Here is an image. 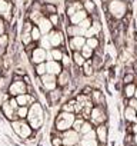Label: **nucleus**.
Listing matches in <instances>:
<instances>
[{
    "label": "nucleus",
    "mask_w": 137,
    "mask_h": 146,
    "mask_svg": "<svg viewBox=\"0 0 137 146\" xmlns=\"http://www.w3.org/2000/svg\"><path fill=\"white\" fill-rule=\"evenodd\" d=\"M50 53H51V59L56 60V62H60L61 57H63V50L59 49V47H54L53 50H50Z\"/></svg>",
    "instance_id": "nucleus-31"
},
{
    "label": "nucleus",
    "mask_w": 137,
    "mask_h": 146,
    "mask_svg": "<svg viewBox=\"0 0 137 146\" xmlns=\"http://www.w3.org/2000/svg\"><path fill=\"white\" fill-rule=\"evenodd\" d=\"M39 42H40V47H41V49H44V50L51 49V44H50V40H49L47 36H41V39H40Z\"/></svg>",
    "instance_id": "nucleus-34"
},
{
    "label": "nucleus",
    "mask_w": 137,
    "mask_h": 146,
    "mask_svg": "<svg viewBox=\"0 0 137 146\" xmlns=\"http://www.w3.org/2000/svg\"><path fill=\"white\" fill-rule=\"evenodd\" d=\"M9 103L12 105V108H13L14 110H17L19 105H17V102H16V98H12V96H10V99H9Z\"/></svg>",
    "instance_id": "nucleus-51"
},
{
    "label": "nucleus",
    "mask_w": 137,
    "mask_h": 146,
    "mask_svg": "<svg viewBox=\"0 0 137 146\" xmlns=\"http://www.w3.org/2000/svg\"><path fill=\"white\" fill-rule=\"evenodd\" d=\"M93 129H94L93 123H92L90 120H84L83 125H82V127H80V130H79V133H80V136H84V135H87L89 132H92Z\"/></svg>",
    "instance_id": "nucleus-26"
},
{
    "label": "nucleus",
    "mask_w": 137,
    "mask_h": 146,
    "mask_svg": "<svg viewBox=\"0 0 137 146\" xmlns=\"http://www.w3.org/2000/svg\"><path fill=\"white\" fill-rule=\"evenodd\" d=\"M92 90H93V89H92L90 86H84V88H83V95H87V96H90Z\"/></svg>",
    "instance_id": "nucleus-52"
},
{
    "label": "nucleus",
    "mask_w": 137,
    "mask_h": 146,
    "mask_svg": "<svg viewBox=\"0 0 137 146\" xmlns=\"http://www.w3.org/2000/svg\"><path fill=\"white\" fill-rule=\"evenodd\" d=\"M67 35L70 36V37H74V36H84V32H83L79 26L72 25V26L67 27Z\"/></svg>",
    "instance_id": "nucleus-23"
},
{
    "label": "nucleus",
    "mask_w": 137,
    "mask_h": 146,
    "mask_svg": "<svg viewBox=\"0 0 137 146\" xmlns=\"http://www.w3.org/2000/svg\"><path fill=\"white\" fill-rule=\"evenodd\" d=\"M127 106H130V108L136 109V108H137V99H136V98H130V99H128V105H127Z\"/></svg>",
    "instance_id": "nucleus-50"
},
{
    "label": "nucleus",
    "mask_w": 137,
    "mask_h": 146,
    "mask_svg": "<svg viewBox=\"0 0 137 146\" xmlns=\"http://www.w3.org/2000/svg\"><path fill=\"white\" fill-rule=\"evenodd\" d=\"M90 99L94 106H104V103H106V98L100 89H93L90 93Z\"/></svg>",
    "instance_id": "nucleus-12"
},
{
    "label": "nucleus",
    "mask_w": 137,
    "mask_h": 146,
    "mask_svg": "<svg viewBox=\"0 0 137 146\" xmlns=\"http://www.w3.org/2000/svg\"><path fill=\"white\" fill-rule=\"evenodd\" d=\"M34 72L37 76H43L46 75V62L44 63H39V64H34Z\"/></svg>",
    "instance_id": "nucleus-32"
},
{
    "label": "nucleus",
    "mask_w": 137,
    "mask_h": 146,
    "mask_svg": "<svg viewBox=\"0 0 137 146\" xmlns=\"http://www.w3.org/2000/svg\"><path fill=\"white\" fill-rule=\"evenodd\" d=\"M86 44V37L84 36H74L70 39V49L73 52H79L82 50V47Z\"/></svg>",
    "instance_id": "nucleus-16"
},
{
    "label": "nucleus",
    "mask_w": 137,
    "mask_h": 146,
    "mask_svg": "<svg viewBox=\"0 0 137 146\" xmlns=\"http://www.w3.org/2000/svg\"><path fill=\"white\" fill-rule=\"evenodd\" d=\"M46 9H47V12H49L50 15L56 13V7H54V6H51V5H47V6H46Z\"/></svg>",
    "instance_id": "nucleus-53"
},
{
    "label": "nucleus",
    "mask_w": 137,
    "mask_h": 146,
    "mask_svg": "<svg viewBox=\"0 0 137 146\" xmlns=\"http://www.w3.org/2000/svg\"><path fill=\"white\" fill-rule=\"evenodd\" d=\"M36 47H37V46H36V42H32V43H29L27 46H24V52H26V54H30Z\"/></svg>",
    "instance_id": "nucleus-45"
},
{
    "label": "nucleus",
    "mask_w": 137,
    "mask_h": 146,
    "mask_svg": "<svg viewBox=\"0 0 137 146\" xmlns=\"http://www.w3.org/2000/svg\"><path fill=\"white\" fill-rule=\"evenodd\" d=\"M133 145L137 146V133H134V136H133Z\"/></svg>",
    "instance_id": "nucleus-55"
},
{
    "label": "nucleus",
    "mask_w": 137,
    "mask_h": 146,
    "mask_svg": "<svg viewBox=\"0 0 137 146\" xmlns=\"http://www.w3.org/2000/svg\"><path fill=\"white\" fill-rule=\"evenodd\" d=\"M0 112H2V116H3L5 119H7L9 122L17 119V116H16V110L12 108V105L9 103V100H5V102L2 103V106H0Z\"/></svg>",
    "instance_id": "nucleus-9"
},
{
    "label": "nucleus",
    "mask_w": 137,
    "mask_h": 146,
    "mask_svg": "<svg viewBox=\"0 0 137 146\" xmlns=\"http://www.w3.org/2000/svg\"><path fill=\"white\" fill-rule=\"evenodd\" d=\"M5 93L6 92H0V106H2V103L5 102Z\"/></svg>",
    "instance_id": "nucleus-54"
},
{
    "label": "nucleus",
    "mask_w": 137,
    "mask_h": 146,
    "mask_svg": "<svg viewBox=\"0 0 137 146\" xmlns=\"http://www.w3.org/2000/svg\"><path fill=\"white\" fill-rule=\"evenodd\" d=\"M77 26H79V27H80L83 32H86V30H87V29L92 26V20H90L89 17H86V19H84V20H82V22H80Z\"/></svg>",
    "instance_id": "nucleus-39"
},
{
    "label": "nucleus",
    "mask_w": 137,
    "mask_h": 146,
    "mask_svg": "<svg viewBox=\"0 0 137 146\" xmlns=\"http://www.w3.org/2000/svg\"><path fill=\"white\" fill-rule=\"evenodd\" d=\"M30 36H32V40L33 42H39L41 39V33H40L39 27H33L32 32H30Z\"/></svg>",
    "instance_id": "nucleus-36"
},
{
    "label": "nucleus",
    "mask_w": 137,
    "mask_h": 146,
    "mask_svg": "<svg viewBox=\"0 0 137 146\" xmlns=\"http://www.w3.org/2000/svg\"><path fill=\"white\" fill-rule=\"evenodd\" d=\"M136 112H137V108H136Z\"/></svg>",
    "instance_id": "nucleus-59"
},
{
    "label": "nucleus",
    "mask_w": 137,
    "mask_h": 146,
    "mask_svg": "<svg viewBox=\"0 0 137 146\" xmlns=\"http://www.w3.org/2000/svg\"><path fill=\"white\" fill-rule=\"evenodd\" d=\"M131 146H134V145H131Z\"/></svg>",
    "instance_id": "nucleus-60"
},
{
    "label": "nucleus",
    "mask_w": 137,
    "mask_h": 146,
    "mask_svg": "<svg viewBox=\"0 0 137 146\" xmlns=\"http://www.w3.org/2000/svg\"><path fill=\"white\" fill-rule=\"evenodd\" d=\"M82 67H83V73H84V76L90 78V76H93V75H94V67H93V64H92V60H86V62H84V64H83Z\"/></svg>",
    "instance_id": "nucleus-25"
},
{
    "label": "nucleus",
    "mask_w": 137,
    "mask_h": 146,
    "mask_svg": "<svg viewBox=\"0 0 137 146\" xmlns=\"http://www.w3.org/2000/svg\"><path fill=\"white\" fill-rule=\"evenodd\" d=\"M134 92H136V85H133V83L126 85V88H124V96H126L127 99L134 98Z\"/></svg>",
    "instance_id": "nucleus-28"
},
{
    "label": "nucleus",
    "mask_w": 137,
    "mask_h": 146,
    "mask_svg": "<svg viewBox=\"0 0 137 146\" xmlns=\"http://www.w3.org/2000/svg\"><path fill=\"white\" fill-rule=\"evenodd\" d=\"M40 82H41L43 90H46V92H51L53 89L57 88V76L49 75V73H46V75L40 76Z\"/></svg>",
    "instance_id": "nucleus-7"
},
{
    "label": "nucleus",
    "mask_w": 137,
    "mask_h": 146,
    "mask_svg": "<svg viewBox=\"0 0 137 146\" xmlns=\"http://www.w3.org/2000/svg\"><path fill=\"white\" fill-rule=\"evenodd\" d=\"M32 29H33V25H32V22L26 20V22H24V25H23L22 33H30V32H32Z\"/></svg>",
    "instance_id": "nucleus-44"
},
{
    "label": "nucleus",
    "mask_w": 137,
    "mask_h": 146,
    "mask_svg": "<svg viewBox=\"0 0 137 146\" xmlns=\"http://www.w3.org/2000/svg\"><path fill=\"white\" fill-rule=\"evenodd\" d=\"M37 27H39V30H40V33H41V35H49V33L51 32L53 25L50 23V20H49V19L41 17V19L37 22Z\"/></svg>",
    "instance_id": "nucleus-19"
},
{
    "label": "nucleus",
    "mask_w": 137,
    "mask_h": 146,
    "mask_svg": "<svg viewBox=\"0 0 137 146\" xmlns=\"http://www.w3.org/2000/svg\"><path fill=\"white\" fill-rule=\"evenodd\" d=\"M94 132H96V139L100 143V146H106L107 139H109V127H107V125L103 123V125L96 126L94 127Z\"/></svg>",
    "instance_id": "nucleus-8"
},
{
    "label": "nucleus",
    "mask_w": 137,
    "mask_h": 146,
    "mask_svg": "<svg viewBox=\"0 0 137 146\" xmlns=\"http://www.w3.org/2000/svg\"><path fill=\"white\" fill-rule=\"evenodd\" d=\"M74 119H76V115L74 113H68V112H60L56 119H54V129L57 133H61L64 130H68L73 127V123H74Z\"/></svg>",
    "instance_id": "nucleus-3"
},
{
    "label": "nucleus",
    "mask_w": 137,
    "mask_h": 146,
    "mask_svg": "<svg viewBox=\"0 0 137 146\" xmlns=\"http://www.w3.org/2000/svg\"><path fill=\"white\" fill-rule=\"evenodd\" d=\"M61 140H63V146H74V145H79L82 136L77 130L74 129H68V130H64L61 133H59Z\"/></svg>",
    "instance_id": "nucleus-5"
},
{
    "label": "nucleus",
    "mask_w": 137,
    "mask_h": 146,
    "mask_svg": "<svg viewBox=\"0 0 137 146\" xmlns=\"http://www.w3.org/2000/svg\"><path fill=\"white\" fill-rule=\"evenodd\" d=\"M80 53H82V56L84 57V59H90L92 56H93V49H90L89 46H83L82 47V50H80Z\"/></svg>",
    "instance_id": "nucleus-35"
},
{
    "label": "nucleus",
    "mask_w": 137,
    "mask_h": 146,
    "mask_svg": "<svg viewBox=\"0 0 137 146\" xmlns=\"http://www.w3.org/2000/svg\"><path fill=\"white\" fill-rule=\"evenodd\" d=\"M84 9H86V12H94V3L92 2V0H86L84 2Z\"/></svg>",
    "instance_id": "nucleus-46"
},
{
    "label": "nucleus",
    "mask_w": 137,
    "mask_h": 146,
    "mask_svg": "<svg viewBox=\"0 0 137 146\" xmlns=\"http://www.w3.org/2000/svg\"><path fill=\"white\" fill-rule=\"evenodd\" d=\"M89 119L93 123V126H99V125L106 123L109 117H107V112H106L104 106H93Z\"/></svg>",
    "instance_id": "nucleus-4"
},
{
    "label": "nucleus",
    "mask_w": 137,
    "mask_h": 146,
    "mask_svg": "<svg viewBox=\"0 0 137 146\" xmlns=\"http://www.w3.org/2000/svg\"><path fill=\"white\" fill-rule=\"evenodd\" d=\"M79 10H82V5H80V3H73V5L68 6L67 15H68V16H73V15H74L76 12H79Z\"/></svg>",
    "instance_id": "nucleus-33"
},
{
    "label": "nucleus",
    "mask_w": 137,
    "mask_h": 146,
    "mask_svg": "<svg viewBox=\"0 0 137 146\" xmlns=\"http://www.w3.org/2000/svg\"><path fill=\"white\" fill-rule=\"evenodd\" d=\"M133 79H134L133 73H126V76H124V79H123V83H124V85L133 83Z\"/></svg>",
    "instance_id": "nucleus-47"
},
{
    "label": "nucleus",
    "mask_w": 137,
    "mask_h": 146,
    "mask_svg": "<svg viewBox=\"0 0 137 146\" xmlns=\"http://www.w3.org/2000/svg\"><path fill=\"white\" fill-rule=\"evenodd\" d=\"M9 44H10V37L7 33L0 36V57H3L9 49Z\"/></svg>",
    "instance_id": "nucleus-20"
},
{
    "label": "nucleus",
    "mask_w": 137,
    "mask_h": 146,
    "mask_svg": "<svg viewBox=\"0 0 137 146\" xmlns=\"http://www.w3.org/2000/svg\"><path fill=\"white\" fill-rule=\"evenodd\" d=\"M46 54H47V50H44V49H41V47H36V49L30 53V60H32V63H34V64L44 63V62H46Z\"/></svg>",
    "instance_id": "nucleus-10"
},
{
    "label": "nucleus",
    "mask_w": 137,
    "mask_h": 146,
    "mask_svg": "<svg viewBox=\"0 0 137 146\" xmlns=\"http://www.w3.org/2000/svg\"><path fill=\"white\" fill-rule=\"evenodd\" d=\"M0 16H3L6 22L12 19V5L5 0H0Z\"/></svg>",
    "instance_id": "nucleus-15"
},
{
    "label": "nucleus",
    "mask_w": 137,
    "mask_h": 146,
    "mask_svg": "<svg viewBox=\"0 0 137 146\" xmlns=\"http://www.w3.org/2000/svg\"><path fill=\"white\" fill-rule=\"evenodd\" d=\"M47 37H49V40H50L51 47H59V46H61L63 42H64L61 32H53V30H51V32L47 35Z\"/></svg>",
    "instance_id": "nucleus-13"
},
{
    "label": "nucleus",
    "mask_w": 137,
    "mask_h": 146,
    "mask_svg": "<svg viewBox=\"0 0 137 146\" xmlns=\"http://www.w3.org/2000/svg\"><path fill=\"white\" fill-rule=\"evenodd\" d=\"M10 82L12 79L9 78V75H0V92H7Z\"/></svg>",
    "instance_id": "nucleus-24"
},
{
    "label": "nucleus",
    "mask_w": 137,
    "mask_h": 146,
    "mask_svg": "<svg viewBox=\"0 0 137 146\" xmlns=\"http://www.w3.org/2000/svg\"><path fill=\"white\" fill-rule=\"evenodd\" d=\"M61 98H63V90H61V88H56V89H53L51 92H47V99H49V103H50V105L57 103Z\"/></svg>",
    "instance_id": "nucleus-17"
},
{
    "label": "nucleus",
    "mask_w": 137,
    "mask_h": 146,
    "mask_svg": "<svg viewBox=\"0 0 137 146\" xmlns=\"http://www.w3.org/2000/svg\"><path fill=\"white\" fill-rule=\"evenodd\" d=\"M134 98L137 99V86H136V92H134Z\"/></svg>",
    "instance_id": "nucleus-56"
},
{
    "label": "nucleus",
    "mask_w": 137,
    "mask_h": 146,
    "mask_svg": "<svg viewBox=\"0 0 137 146\" xmlns=\"http://www.w3.org/2000/svg\"><path fill=\"white\" fill-rule=\"evenodd\" d=\"M7 93L12 96V98H16L19 95H23V93H27V85L24 83L23 79H19V80H12L9 88H7Z\"/></svg>",
    "instance_id": "nucleus-6"
},
{
    "label": "nucleus",
    "mask_w": 137,
    "mask_h": 146,
    "mask_svg": "<svg viewBox=\"0 0 137 146\" xmlns=\"http://www.w3.org/2000/svg\"><path fill=\"white\" fill-rule=\"evenodd\" d=\"M44 117H46L44 109H43V106H41L40 102H34V103H32L29 106V113H27L26 120H27V123L32 126V129L34 132H37V130H40L43 127Z\"/></svg>",
    "instance_id": "nucleus-1"
},
{
    "label": "nucleus",
    "mask_w": 137,
    "mask_h": 146,
    "mask_svg": "<svg viewBox=\"0 0 137 146\" xmlns=\"http://www.w3.org/2000/svg\"><path fill=\"white\" fill-rule=\"evenodd\" d=\"M29 113V106H19L16 110V116L17 119H26Z\"/></svg>",
    "instance_id": "nucleus-29"
},
{
    "label": "nucleus",
    "mask_w": 137,
    "mask_h": 146,
    "mask_svg": "<svg viewBox=\"0 0 137 146\" xmlns=\"http://www.w3.org/2000/svg\"><path fill=\"white\" fill-rule=\"evenodd\" d=\"M5 2H9V3H10V2H12V0H5Z\"/></svg>",
    "instance_id": "nucleus-57"
},
{
    "label": "nucleus",
    "mask_w": 137,
    "mask_h": 146,
    "mask_svg": "<svg viewBox=\"0 0 137 146\" xmlns=\"http://www.w3.org/2000/svg\"><path fill=\"white\" fill-rule=\"evenodd\" d=\"M70 80H72V76L70 73H68L67 69H63L59 75H57V86L59 88H67L68 85H70Z\"/></svg>",
    "instance_id": "nucleus-11"
},
{
    "label": "nucleus",
    "mask_w": 137,
    "mask_h": 146,
    "mask_svg": "<svg viewBox=\"0 0 137 146\" xmlns=\"http://www.w3.org/2000/svg\"><path fill=\"white\" fill-rule=\"evenodd\" d=\"M124 119H126L127 123H131V125L136 123V122H137V112H136V109L127 106V108L124 109Z\"/></svg>",
    "instance_id": "nucleus-21"
},
{
    "label": "nucleus",
    "mask_w": 137,
    "mask_h": 146,
    "mask_svg": "<svg viewBox=\"0 0 137 146\" xmlns=\"http://www.w3.org/2000/svg\"><path fill=\"white\" fill-rule=\"evenodd\" d=\"M87 17V12L86 10H79V12H76L73 16H70V22H72V25H74V26H77L82 20H84Z\"/></svg>",
    "instance_id": "nucleus-22"
},
{
    "label": "nucleus",
    "mask_w": 137,
    "mask_h": 146,
    "mask_svg": "<svg viewBox=\"0 0 137 146\" xmlns=\"http://www.w3.org/2000/svg\"><path fill=\"white\" fill-rule=\"evenodd\" d=\"M110 12H111L116 17H121V16L124 15V12H126V6H124V3H121V2H113L111 6H110Z\"/></svg>",
    "instance_id": "nucleus-18"
},
{
    "label": "nucleus",
    "mask_w": 137,
    "mask_h": 146,
    "mask_svg": "<svg viewBox=\"0 0 137 146\" xmlns=\"http://www.w3.org/2000/svg\"><path fill=\"white\" fill-rule=\"evenodd\" d=\"M84 120H86V119H83V117H80V116H79V117H76V119H74V123H73V127H72V129H74V130H77V132H79Z\"/></svg>",
    "instance_id": "nucleus-43"
},
{
    "label": "nucleus",
    "mask_w": 137,
    "mask_h": 146,
    "mask_svg": "<svg viewBox=\"0 0 137 146\" xmlns=\"http://www.w3.org/2000/svg\"><path fill=\"white\" fill-rule=\"evenodd\" d=\"M49 20H50V23H51L53 26H57V25H59V16H57L56 13H53V15H50V17H49Z\"/></svg>",
    "instance_id": "nucleus-48"
},
{
    "label": "nucleus",
    "mask_w": 137,
    "mask_h": 146,
    "mask_svg": "<svg viewBox=\"0 0 137 146\" xmlns=\"http://www.w3.org/2000/svg\"><path fill=\"white\" fill-rule=\"evenodd\" d=\"M73 62H74V64H76V66L82 67V66L84 64L86 59L82 56V53H80V52H74V53H73Z\"/></svg>",
    "instance_id": "nucleus-27"
},
{
    "label": "nucleus",
    "mask_w": 137,
    "mask_h": 146,
    "mask_svg": "<svg viewBox=\"0 0 137 146\" xmlns=\"http://www.w3.org/2000/svg\"><path fill=\"white\" fill-rule=\"evenodd\" d=\"M20 42H22L23 46H27L29 43H32L33 40H32L30 33H22V35H20Z\"/></svg>",
    "instance_id": "nucleus-38"
},
{
    "label": "nucleus",
    "mask_w": 137,
    "mask_h": 146,
    "mask_svg": "<svg viewBox=\"0 0 137 146\" xmlns=\"http://www.w3.org/2000/svg\"><path fill=\"white\" fill-rule=\"evenodd\" d=\"M92 64H93L94 70H96V69H100V67L103 66V59H101V56H100V54H99V56H96V57L92 60Z\"/></svg>",
    "instance_id": "nucleus-42"
},
{
    "label": "nucleus",
    "mask_w": 137,
    "mask_h": 146,
    "mask_svg": "<svg viewBox=\"0 0 137 146\" xmlns=\"http://www.w3.org/2000/svg\"><path fill=\"white\" fill-rule=\"evenodd\" d=\"M74 146H80V145H74Z\"/></svg>",
    "instance_id": "nucleus-58"
},
{
    "label": "nucleus",
    "mask_w": 137,
    "mask_h": 146,
    "mask_svg": "<svg viewBox=\"0 0 137 146\" xmlns=\"http://www.w3.org/2000/svg\"><path fill=\"white\" fill-rule=\"evenodd\" d=\"M86 46H89L90 49H97L99 39L97 37H89V39H86Z\"/></svg>",
    "instance_id": "nucleus-37"
},
{
    "label": "nucleus",
    "mask_w": 137,
    "mask_h": 146,
    "mask_svg": "<svg viewBox=\"0 0 137 146\" xmlns=\"http://www.w3.org/2000/svg\"><path fill=\"white\" fill-rule=\"evenodd\" d=\"M10 127L13 130V133L22 139V140H29L34 136V130L32 129V126L27 123L26 119H16L10 122Z\"/></svg>",
    "instance_id": "nucleus-2"
},
{
    "label": "nucleus",
    "mask_w": 137,
    "mask_h": 146,
    "mask_svg": "<svg viewBox=\"0 0 137 146\" xmlns=\"http://www.w3.org/2000/svg\"><path fill=\"white\" fill-rule=\"evenodd\" d=\"M51 146H63V140H61V137H60V135L56 132L54 133V136L51 137Z\"/></svg>",
    "instance_id": "nucleus-40"
},
{
    "label": "nucleus",
    "mask_w": 137,
    "mask_h": 146,
    "mask_svg": "<svg viewBox=\"0 0 137 146\" xmlns=\"http://www.w3.org/2000/svg\"><path fill=\"white\" fill-rule=\"evenodd\" d=\"M61 70H63V66H61L59 62H56V60L46 62V73H49V75L57 76Z\"/></svg>",
    "instance_id": "nucleus-14"
},
{
    "label": "nucleus",
    "mask_w": 137,
    "mask_h": 146,
    "mask_svg": "<svg viewBox=\"0 0 137 146\" xmlns=\"http://www.w3.org/2000/svg\"><path fill=\"white\" fill-rule=\"evenodd\" d=\"M61 66H63V69H67V67H70V64H72V59L68 57L66 53H63V57H61Z\"/></svg>",
    "instance_id": "nucleus-41"
},
{
    "label": "nucleus",
    "mask_w": 137,
    "mask_h": 146,
    "mask_svg": "<svg viewBox=\"0 0 137 146\" xmlns=\"http://www.w3.org/2000/svg\"><path fill=\"white\" fill-rule=\"evenodd\" d=\"M6 33V23H5V19H0V36Z\"/></svg>",
    "instance_id": "nucleus-49"
},
{
    "label": "nucleus",
    "mask_w": 137,
    "mask_h": 146,
    "mask_svg": "<svg viewBox=\"0 0 137 146\" xmlns=\"http://www.w3.org/2000/svg\"><path fill=\"white\" fill-rule=\"evenodd\" d=\"M80 146H100V143L97 142V139H86V137H82L80 142H79Z\"/></svg>",
    "instance_id": "nucleus-30"
}]
</instances>
